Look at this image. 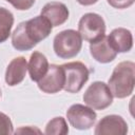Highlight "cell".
<instances>
[{
    "label": "cell",
    "instance_id": "6da1fadb",
    "mask_svg": "<svg viewBox=\"0 0 135 135\" xmlns=\"http://www.w3.org/2000/svg\"><path fill=\"white\" fill-rule=\"evenodd\" d=\"M135 84V63L133 61L119 62L113 70L108 86L113 97L122 99L133 93Z\"/></svg>",
    "mask_w": 135,
    "mask_h": 135
},
{
    "label": "cell",
    "instance_id": "7a4b0ae2",
    "mask_svg": "<svg viewBox=\"0 0 135 135\" xmlns=\"http://www.w3.org/2000/svg\"><path fill=\"white\" fill-rule=\"evenodd\" d=\"M82 47V38L75 30H64L58 33L53 41L55 54L61 59H71L77 56Z\"/></svg>",
    "mask_w": 135,
    "mask_h": 135
},
{
    "label": "cell",
    "instance_id": "3957f363",
    "mask_svg": "<svg viewBox=\"0 0 135 135\" xmlns=\"http://www.w3.org/2000/svg\"><path fill=\"white\" fill-rule=\"evenodd\" d=\"M64 71V86L63 90L68 93H78L84 83L89 80L90 71L86 65L80 61H72L61 64Z\"/></svg>",
    "mask_w": 135,
    "mask_h": 135
},
{
    "label": "cell",
    "instance_id": "277c9868",
    "mask_svg": "<svg viewBox=\"0 0 135 135\" xmlns=\"http://www.w3.org/2000/svg\"><path fill=\"white\" fill-rule=\"evenodd\" d=\"M83 101L93 110H104L113 102V95L107 83L102 81H95L85 90L83 94Z\"/></svg>",
    "mask_w": 135,
    "mask_h": 135
},
{
    "label": "cell",
    "instance_id": "5b68a950",
    "mask_svg": "<svg viewBox=\"0 0 135 135\" xmlns=\"http://www.w3.org/2000/svg\"><path fill=\"white\" fill-rule=\"evenodd\" d=\"M78 33L88 42H93L105 35V23L103 18L96 13L84 14L78 22Z\"/></svg>",
    "mask_w": 135,
    "mask_h": 135
},
{
    "label": "cell",
    "instance_id": "8992f818",
    "mask_svg": "<svg viewBox=\"0 0 135 135\" xmlns=\"http://www.w3.org/2000/svg\"><path fill=\"white\" fill-rule=\"evenodd\" d=\"M66 118L73 128L77 130H89L94 126L97 115L92 108L75 103L66 111Z\"/></svg>",
    "mask_w": 135,
    "mask_h": 135
},
{
    "label": "cell",
    "instance_id": "52a82bcc",
    "mask_svg": "<svg viewBox=\"0 0 135 135\" xmlns=\"http://www.w3.org/2000/svg\"><path fill=\"white\" fill-rule=\"evenodd\" d=\"M64 71L61 65L51 64L46 74L37 82L40 91L46 94H55L60 92L64 86Z\"/></svg>",
    "mask_w": 135,
    "mask_h": 135
},
{
    "label": "cell",
    "instance_id": "ba28073f",
    "mask_svg": "<svg viewBox=\"0 0 135 135\" xmlns=\"http://www.w3.org/2000/svg\"><path fill=\"white\" fill-rule=\"evenodd\" d=\"M24 27L25 32L31 39V41L37 45L38 42L45 39L52 32L53 25L50 23V21L44 18L43 16H36L27 21H24Z\"/></svg>",
    "mask_w": 135,
    "mask_h": 135
},
{
    "label": "cell",
    "instance_id": "9c48e42d",
    "mask_svg": "<svg viewBox=\"0 0 135 135\" xmlns=\"http://www.w3.org/2000/svg\"><path fill=\"white\" fill-rule=\"evenodd\" d=\"M94 133L96 135H124L128 133V124L126 120L119 115H107L99 120Z\"/></svg>",
    "mask_w": 135,
    "mask_h": 135
},
{
    "label": "cell",
    "instance_id": "30bf717a",
    "mask_svg": "<svg viewBox=\"0 0 135 135\" xmlns=\"http://www.w3.org/2000/svg\"><path fill=\"white\" fill-rule=\"evenodd\" d=\"M90 53L92 57L100 63L112 62L117 56L116 51L111 46L108 40V36L105 35L90 43Z\"/></svg>",
    "mask_w": 135,
    "mask_h": 135
},
{
    "label": "cell",
    "instance_id": "8fae6325",
    "mask_svg": "<svg viewBox=\"0 0 135 135\" xmlns=\"http://www.w3.org/2000/svg\"><path fill=\"white\" fill-rule=\"evenodd\" d=\"M69 9L62 2H47L41 9V16L46 18L53 26H59L69 19Z\"/></svg>",
    "mask_w": 135,
    "mask_h": 135
},
{
    "label": "cell",
    "instance_id": "7c38bea8",
    "mask_svg": "<svg viewBox=\"0 0 135 135\" xmlns=\"http://www.w3.org/2000/svg\"><path fill=\"white\" fill-rule=\"evenodd\" d=\"M108 40L111 46L116 51V53H127L130 52L133 46V36L131 31L124 27L114 28L108 36Z\"/></svg>",
    "mask_w": 135,
    "mask_h": 135
},
{
    "label": "cell",
    "instance_id": "4fadbf2b",
    "mask_svg": "<svg viewBox=\"0 0 135 135\" xmlns=\"http://www.w3.org/2000/svg\"><path fill=\"white\" fill-rule=\"evenodd\" d=\"M27 71V62L24 57L14 58L7 65L5 72V82L9 86L17 85L23 81Z\"/></svg>",
    "mask_w": 135,
    "mask_h": 135
},
{
    "label": "cell",
    "instance_id": "5bb4252c",
    "mask_svg": "<svg viewBox=\"0 0 135 135\" xmlns=\"http://www.w3.org/2000/svg\"><path fill=\"white\" fill-rule=\"evenodd\" d=\"M49 61L46 57L40 52L32 53L30 57V61L27 64V70L30 73V77L33 81L38 82L47 72L49 70Z\"/></svg>",
    "mask_w": 135,
    "mask_h": 135
},
{
    "label": "cell",
    "instance_id": "9a60e30c",
    "mask_svg": "<svg viewBox=\"0 0 135 135\" xmlns=\"http://www.w3.org/2000/svg\"><path fill=\"white\" fill-rule=\"evenodd\" d=\"M24 24H25L24 21L20 22L12 34V44H13L14 49L17 51H21V52L32 50L34 46H36L28 38V36L25 32Z\"/></svg>",
    "mask_w": 135,
    "mask_h": 135
},
{
    "label": "cell",
    "instance_id": "2e32d148",
    "mask_svg": "<svg viewBox=\"0 0 135 135\" xmlns=\"http://www.w3.org/2000/svg\"><path fill=\"white\" fill-rule=\"evenodd\" d=\"M13 24H14L13 14L4 7H0V43L8 39Z\"/></svg>",
    "mask_w": 135,
    "mask_h": 135
},
{
    "label": "cell",
    "instance_id": "e0dca14e",
    "mask_svg": "<svg viewBox=\"0 0 135 135\" xmlns=\"http://www.w3.org/2000/svg\"><path fill=\"white\" fill-rule=\"evenodd\" d=\"M46 135H65L69 133V127L63 117H55L51 119L44 130Z\"/></svg>",
    "mask_w": 135,
    "mask_h": 135
},
{
    "label": "cell",
    "instance_id": "ac0fdd59",
    "mask_svg": "<svg viewBox=\"0 0 135 135\" xmlns=\"http://www.w3.org/2000/svg\"><path fill=\"white\" fill-rule=\"evenodd\" d=\"M12 133H14V130L11 118L6 114L0 112V134H12Z\"/></svg>",
    "mask_w": 135,
    "mask_h": 135
},
{
    "label": "cell",
    "instance_id": "d6986e66",
    "mask_svg": "<svg viewBox=\"0 0 135 135\" xmlns=\"http://www.w3.org/2000/svg\"><path fill=\"white\" fill-rule=\"evenodd\" d=\"M5 1L11 3L18 11H26L31 8L35 3V0H5Z\"/></svg>",
    "mask_w": 135,
    "mask_h": 135
},
{
    "label": "cell",
    "instance_id": "ffe728a7",
    "mask_svg": "<svg viewBox=\"0 0 135 135\" xmlns=\"http://www.w3.org/2000/svg\"><path fill=\"white\" fill-rule=\"evenodd\" d=\"M108 3L114 7V8H118V9H123L127 7H130L135 0H107Z\"/></svg>",
    "mask_w": 135,
    "mask_h": 135
},
{
    "label": "cell",
    "instance_id": "44dd1931",
    "mask_svg": "<svg viewBox=\"0 0 135 135\" xmlns=\"http://www.w3.org/2000/svg\"><path fill=\"white\" fill-rule=\"evenodd\" d=\"M79 4L81 5H84V6H89V5H93L95 4L98 0H76Z\"/></svg>",
    "mask_w": 135,
    "mask_h": 135
},
{
    "label": "cell",
    "instance_id": "7402d4cb",
    "mask_svg": "<svg viewBox=\"0 0 135 135\" xmlns=\"http://www.w3.org/2000/svg\"><path fill=\"white\" fill-rule=\"evenodd\" d=\"M19 132H37V133H40V131L38 129H33L31 127H25V128H21L19 130L16 131V133H19Z\"/></svg>",
    "mask_w": 135,
    "mask_h": 135
},
{
    "label": "cell",
    "instance_id": "603a6c76",
    "mask_svg": "<svg viewBox=\"0 0 135 135\" xmlns=\"http://www.w3.org/2000/svg\"><path fill=\"white\" fill-rule=\"evenodd\" d=\"M0 96H1V91H0Z\"/></svg>",
    "mask_w": 135,
    "mask_h": 135
}]
</instances>
